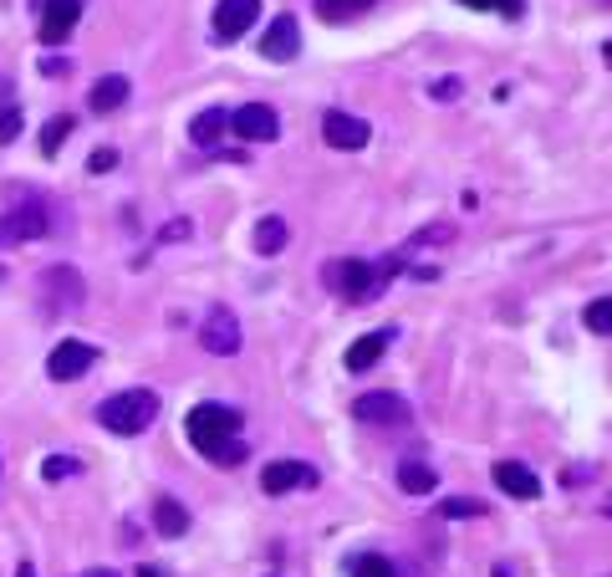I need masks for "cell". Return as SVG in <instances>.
Returning a JSON list of instances; mask_svg holds the SVG:
<instances>
[{"instance_id": "6da1fadb", "label": "cell", "mask_w": 612, "mask_h": 577, "mask_svg": "<svg viewBox=\"0 0 612 577\" xmlns=\"http://www.w3.org/2000/svg\"><path fill=\"white\" fill-rule=\"evenodd\" d=\"M322 276H327V287L337 291L342 302H373V297L398 276V261H383V266H367V261H332Z\"/></svg>"}, {"instance_id": "7a4b0ae2", "label": "cell", "mask_w": 612, "mask_h": 577, "mask_svg": "<svg viewBox=\"0 0 612 577\" xmlns=\"http://www.w3.org/2000/svg\"><path fill=\"white\" fill-rule=\"evenodd\" d=\"M159 419V393L153 389H123L98 404V425L113 435H143Z\"/></svg>"}, {"instance_id": "3957f363", "label": "cell", "mask_w": 612, "mask_h": 577, "mask_svg": "<svg viewBox=\"0 0 612 577\" xmlns=\"http://www.w3.org/2000/svg\"><path fill=\"white\" fill-rule=\"evenodd\" d=\"M235 429H240V409H230V404H199V409H189V419H184L189 444L204 450V455H210L220 440H230Z\"/></svg>"}, {"instance_id": "277c9868", "label": "cell", "mask_w": 612, "mask_h": 577, "mask_svg": "<svg viewBox=\"0 0 612 577\" xmlns=\"http://www.w3.org/2000/svg\"><path fill=\"white\" fill-rule=\"evenodd\" d=\"M51 236V215L47 204H16L11 215H0V251H11V246H21V240H41Z\"/></svg>"}, {"instance_id": "5b68a950", "label": "cell", "mask_w": 612, "mask_h": 577, "mask_svg": "<svg viewBox=\"0 0 612 577\" xmlns=\"http://www.w3.org/2000/svg\"><path fill=\"white\" fill-rule=\"evenodd\" d=\"M83 276L72 272V266H47L41 272V306L47 312H77L83 306Z\"/></svg>"}, {"instance_id": "8992f818", "label": "cell", "mask_w": 612, "mask_h": 577, "mask_svg": "<svg viewBox=\"0 0 612 577\" xmlns=\"http://www.w3.org/2000/svg\"><path fill=\"white\" fill-rule=\"evenodd\" d=\"M87 368H98V348H92V342H77V338H62L47 358V374L57 378V384H72V378H83Z\"/></svg>"}, {"instance_id": "52a82bcc", "label": "cell", "mask_w": 612, "mask_h": 577, "mask_svg": "<svg viewBox=\"0 0 612 577\" xmlns=\"http://www.w3.org/2000/svg\"><path fill=\"white\" fill-rule=\"evenodd\" d=\"M230 128L246 138V143H271V138L282 134V118H276V108H265V102H246V108L230 113Z\"/></svg>"}, {"instance_id": "ba28073f", "label": "cell", "mask_w": 612, "mask_h": 577, "mask_svg": "<svg viewBox=\"0 0 612 577\" xmlns=\"http://www.w3.org/2000/svg\"><path fill=\"white\" fill-rule=\"evenodd\" d=\"M316 486V471L301 465V460H276L261 471V491L265 496H286V491H312Z\"/></svg>"}, {"instance_id": "9c48e42d", "label": "cell", "mask_w": 612, "mask_h": 577, "mask_svg": "<svg viewBox=\"0 0 612 577\" xmlns=\"http://www.w3.org/2000/svg\"><path fill=\"white\" fill-rule=\"evenodd\" d=\"M261 16V0H220L215 5V36L220 41H240Z\"/></svg>"}, {"instance_id": "30bf717a", "label": "cell", "mask_w": 612, "mask_h": 577, "mask_svg": "<svg viewBox=\"0 0 612 577\" xmlns=\"http://www.w3.org/2000/svg\"><path fill=\"white\" fill-rule=\"evenodd\" d=\"M352 414L363 419V425H409V399H398V393H363Z\"/></svg>"}, {"instance_id": "8fae6325", "label": "cell", "mask_w": 612, "mask_h": 577, "mask_svg": "<svg viewBox=\"0 0 612 577\" xmlns=\"http://www.w3.org/2000/svg\"><path fill=\"white\" fill-rule=\"evenodd\" d=\"M77 21H83V0H47V11H41V32L36 36H41L47 47H62Z\"/></svg>"}, {"instance_id": "7c38bea8", "label": "cell", "mask_w": 612, "mask_h": 577, "mask_svg": "<svg viewBox=\"0 0 612 577\" xmlns=\"http://www.w3.org/2000/svg\"><path fill=\"white\" fill-rule=\"evenodd\" d=\"M199 342H204V353H215V358L240 353V323H235L230 312H210L204 327H199Z\"/></svg>"}, {"instance_id": "4fadbf2b", "label": "cell", "mask_w": 612, "mask_h": 577, "mask_svg": "<svg viewBox=\"0 0 612 577\" xmlns=\"http://www.w3.org/2000/svg\"><path fill=\"white\" fill-rule=\"evenodd\" d=\"M261 51L271 57V62H291V57L301 51V26H297V16H276V21H271V26H265Z\"/></svg>"}, {"instance_id": "5bb4252c", "label": "cell", "mask_w": 612, "mask_h": 577, "mask_svg": "<svg viewBox=\"0 0 612 577\" xmlns=\"http://www.w3.org/2000/svg\"><path fill=\"white\" fill-rule=\"evenodd\" d=\"M322 138H327L332 149H363L367 138H373V128L363 118H352V113H327L322 118Z\"/></svg>"}, {"instance_id": "9a60e30c", "label": "cell", "mask_w": 612, "mask_h": 577, "mask_svg": "<svg viewBox=\"0 0 612 577\" xmlns=\"http://www.w3.org/2000/svg\"><path fill=\"white\" fill-rule=\"evenodd\" d=\"M496 486L505 496H515V501H536V496H541V480H536V471H526L521 460H500V465H496Z\"/></svg>"}, {"instance_id": "2e32d148", "label": "cell", "mask_w": 612, "mask_h": 577, "mask_svg": "<svg viewBox=\"0 0 612 577\" xmlns=\"http://www.w3.org/2000/svg\"><path fill=\"white\" fill-rule=\"evenodd\" d=\"M388 342H394V327H378V333H367L348 348V374H367L383 353H388Z\"/></svg>"}, {"instance_id": "e0dca14e", "label": "cell", "mask_w": 612, "mask_h": 577, "mask_svg": "<svg viewBox=\"0 0 612 577\" xmlns=\"http://www.w3.org/2000/svg\"><path fill=\"white\" fill-rule=\"evenodd\" d=\"M153 531H159V537H184V531H189V511H184L174 496H159V501H153Z\"/></svg>"}, {"instance_id": "ac0fdd59", "label": "cell", "mask_w": 612, "mask_h": 577, "mask_svg": "<svg viewBox=\"0 0 612 577\" xmlns=\"http://www.w3.org/2000/svg\"><path fill=\"white\" fill-rule=\"evenodd\" d=\"M225 128H230V113L225 108H204L195 118V128H189V138H195L199 149H215L220 138H225Z\"/></svg>"}, {"instance_id": "d6986e66", "label": "cell", "mask_w": 612, "mask_h": 577, "mask_svg": "<svg viewBox=\"0 0 612 577\" xmlns=\"http://www.w3.org/2000/svg\"><path fill=\"white\" fill-rule=\"evenodd\" d=\"M128 92H133L128 77H102V83L87 92V108H92V113H113V108L128 102Z\"/></svg>"}, {"instance_id": "ffe728a7", "label": "cell", "mask_w": 612, "mask_h": 577, "mask_svg": "<svg viewBox=\"0 0 612 577\" xmlns=\"http://www.w3.org/2000/svg\"><path fill=\"white\" fill-rule=\"evenodd\" d=\"M398 486H403L409 496H429L434 486H439V476H434L424 460H403V465H398Z\"/></svg>"}, {"instance_id": "44dd1931", "label": "cell", "mask_w": 612, "mask_h": 577, "mask_svg": "<svg viewBox=\"0 0 612 577\" xmlns=\"http://www.w3.org/2000/svg\"><path fill=\"white\" fill-rule=\"evenodd\" d=\"M378 0H316V16L332 21V26H342V21L363 16V11H373Z\"/></svg>"}, {"instance_id": "7402d4cb", "label": "cell", "mask_w": 612, "mask_h": 577, "mask_svg": "<svg viewBox=\"0 0 612 577\" xmlns=\"http://www.w3.org/2000/svg\"><path fill=\"white\" fill-rule=\"evenodd\" d=\"M255 251L261 255H282L286 251V221L282 215H265V221L255 225Z\"/></svg>"}, {"instance_id": "603a6c76", "label": "cell", "mask_w": 612, "mask_h": 577, "mask_svg": "<svg viewBox=\"0 0 612 577\" xmlns=\"http://www.w3.org/2000/svg\"><path fill=\"white\" fill-rule=\"evenodd\" d=\"M72 128H77V123L66 118V113H57V118H51L47 128H41V153H47V159H51V153H57V149H62V143H66V138H72Z\"/></svg>"}, {"instance_id": "cb8c5ba5", "label": "cell", "mask_w": 612, "mask_h": 577, "mask_svg": "<svg viewBox=\"0 0 612 577\" xmlns=\"http://www.w3.org/2000/svg\"><path fill=\"white\" fill-rule=\"evenodd\" d=\"M348 573L352 577H398V567L388 557H378V552H363V557H352Z\"/></svg>"}, {"instance_id": "d4e9b609", "label": "cell", "mask_w": 612, "mask_h": 577, "mask_svg": "<svg viewBox=\"0 0 612 577\" xmlns=\"http://www.w3.org/2000/svg\"><path fill=\"white\" fill-rule=\"evenodd\" d=\"M582 323L592 327L597 338H612V297H597V302L582 312Z\"/></svg>"}, {"instance_id": "484cf974", "label": "cell", "mask_w": 612, "mask_h": 577, "mask_svg": "<svg viewBox=\"0 0 612 577\" xmlns=\"http://www.w3.org/2000/svg\"><path fill=\"white\" fill-rule=\"evenodd\" d=\"M439 511H445L449 522H475V516H485V501H464V496H449V501H439Z\"/></svg>"}, {"instance_id": "4316f807", "label": "cell", "mask_w": 612, "mask_h": 577, "mask_svg": "<svg viewBox=\"0 0 612 577\" xmlns=\"http://www.w3.org/2000/svg\"><path fill=\"white\" fill-rule=\"evenodd\" d=\"M246 455H250L246 440H235V435H230V440H220L215 450H210V460H215V465H240Z\"/></svg>"}, {"instance_id": "83f0119b", "label": "cell", "mask_w": 612, "mask_h": 577, "mask_svg": "<svg viewBox=\"0 0 612 577\" xmlns=\"http://www.w3.org/2000/svg\"><path fill=\"white\" fill-rule=\"evenodd\" d=\"M77 471H83V465H77L72 455H51V460H41V476H47V480H66V476H77Z\"/></svg>"}, {"instance_id": "f1b7e54d", "label": "cell", "mask_w": 612, "mask_h": 577, "mask_svg": "<svg viewBox=\"0 0 612 577\" xmlns=\"http://www.w3.org/2000/svg\"><path fill=\"white\" fill-rule=\"evenodd\" d=\"M21 134V108H0V143H11Z\"/></svg>"}, {"instance_id": "f546056e", "label": "cell", "mask_w": 612, "mask_h": 577, "mask_svg": "<svg viewBox=\"0 0 612 577\" xmlns=\"http://www.w3.org/2000/svg\"><path fill=\"white\" fill-rule=\"evenodd\" d=\"M87 170H92V174H113L117 170V149H92Z\"/></svg>"}, {"instance_id": "4dcf8cb0", "label": "cell", "mask_w": 612, "mask_h": 577, "mask_svg": "<svg viewBox=\"0 0 612 577\" xmlns=\"http://www.w3.org/2000/svg\"><path fill=\"white\" fill-rule=\"evenodd\" d=\"M429 92H434V98H445V102H449V98H460V77H445V83H434Z\"/></svg>"}, {"instance_id": "1f68e13d", "label": "cell", "mask_w": 612, "mask_h": 577, "mask_svg": "<svg viewBox=\"0 0 612 577\" xmlns=\"http://www.w3.org/2000/svg\"><path fill=\"white\" fill-rule=\"evenodd\" d=\"M41 72H47V77H62V72H72V62H66V57H41Z\"/></svg>"}, {"instance_id": "d6a6232c", "label": "cell", "mask_w": 612, "mask_h": 577, "mask_svg": "<svg viewBox=\"0 0 612 577\" xmlns=\"http://www.w3.org/2000/svg\"><path fill=\"white\" fill-rule=\"evenodd\" d=\"M189 230H195L189 221H174V225H164V236H159V240H179V236H189Z\"/></svg>"}, {"instance_id": "836d02e7", "label": "cell", "mask_w": 612, "mask_h": 577, "mask_svg": "<svg viewBox=\"0 0 612 577\" xmlns=\"http://www.w3.org/2000/svg\"><path fill=\"white\" fill-rule=\"evenodd\" d=\"M490 5H496L500 16H521V5H526V0H490Z\"/></svg>"}, {"instance_id": "e575fe53", "label": "cell", "mask_w": 612, "mask_h": 577, "mask_svg": "<svg viewBox=\"0 0 612 577\" xmlns=\"http://www.w3.org/2000/svg\"><path fill=\"white\" fill-rule=\"evenodd\" d=\"M460 5H470V11H490V0H460Z\"/></svg>"}, {"instance_id": "d590c367", "label": "cell", "mask_w": 612, "mask_h": 577, "mask_svg": "<svg viewBox=\"0 0 612 577\" xmlns=\"http://www.w3.org/2000/svg\"><path fill=\"white\" fill-rule=\"evenodd\" d=\"M138 577H164V567H138Z\"/></svg>"}, {"instance_id": "8d00e7d4", "label": "cell", "mask_w": 612, "mask_h": 577, "mask_svg": "<svg viewBox=\"0 0 612 577\" xmlns=\"http://www.w3.org/2000/svg\"><path fill=\"white\" fill-rule=\"evenodd\" d=\"M490 577H511V567H505V562H500V567H490Z\"/></svg>"}, {"instance_id": "74e56055", "label": "cell", "mask_w": 612, "mask_h": 577, "mask_svg": "<svg viewBox=\"0 0 612 577\" xmlns=\"http://www.w3.org/2000/svg\"><path fill=\"white\" fill-rule=\"evenodd\" d=\"M87 577H117V573H108V567H92V573H87Z\"/></svg>"}, {"instance_id": "f35d334b", "label": "cell", "mask_w": 612, "mask_h": 577, "mask_svg": "<svg viewBox=\"0 0 612 577\" xmlns=\"http://www.w3.org/2000/svg\"><path fill=\"white\" fill-rule=\"evenodd\" d=\"M16 577H36V567H21V573Z\"/></svg>"}, {"instance_id": "ab89813d", "label": "cell", "mask_w": 612, "mask_h": 577, "mask_svg": "<svg viewBox=\"0 0 612 577\" xmlns=\"http://www.w3.org/2000/svg\"><path fill=\"white\" fill-rule=\"evenodd\" d=\"M602 511H608V516H612V496H608V506H602Z\"/></svg>"}, {"instance_id": "60d3db41", "label": "cell", "mask_w": 612, "mask_h": 577, "mask_svg": "<svg viewBox=\"0 0 612 577\" xmlns=\"http://www.w3.org/2000/svg\"><path fill=\"white\" fill-rule=\"evenodd\" d=\"M608 57H612V47H608Z\"/></svg>"}]
</instances>
